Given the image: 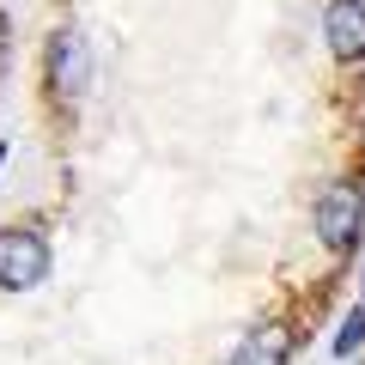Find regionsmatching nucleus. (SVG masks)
I'll return each mask as SVG.
<instances>
[{
    "mask_svg": "<svg viewBox=\"0 0 365 365\" xmlns=\"http://www.w3.org/2000/svg\"><path fill=\"white\" fill-rule=\"evenodd\" d=\"M292 347H299L292 323H256V329L232 347V359H225V365H287Z\"/></svg>",
    "mask_w": 365,
    "mask_h": 365,
    "instance_id": "5",
    "label": "nucleus"
},
{
    "mask_svg": "<svg viewBox=\"0 0 365 365\" xmlns=\"http://www.w3.org/2000/svg\"><path fill=\"white\" fill-rule=\"evenodd\" d=\"M323 37L341 61H365V0H329L323 6Z\"/></svg>",
    "mask_w": 365,
    "mask_h": 365,
    "instance_id": "4",
    "label": "nucleus"
},
{
    "mask_svg": "<svg viewBox=\"0 0 365 365\" xmlns=\"http://www.w3.org/2000/svg\"><path fill=\"white\" fill-rule=\"evenodd\" d=\"M49 280V237L37 225H0V292H37Z\"/></svg>",
    "mask_w": 365,
    "mask_h": 365,
    "instance_id": "3",
    "label": "nucleus"
},
{
    "mask_svg": "<svg viewBox=\"0 0 365 365\" xmlns=\"http://www.w3.org/2000/svg\"><path fill=\"white\" fill-rule=\"evenodd\" d=\"M0 158H6V146H0Z\"/></svg>",
    "mask_w": 365,
    "mask_h": 365,
    "instance_id": "7",
    "label": "nucleus"
},
{
    "mask_svg": "<svg viewBox=\"0 0 365 365\" xmlns=\"http://www.w3.org/2000/svg\"><path fill=\"white\" fill-rule=\"evenodd\" d=\"M359 347H365V311H347V323L335 335V359H353Z\"/></svg>",
    "mask_w": 365,
    "mask_h": 365,
    "instance_id": "6",
    "label": "nucleus"
},
{
    "mask_svg": "<svg viewBox=\"0 0 365 365\" xmlns=\"http://www.w3.org/2000/svg\"><path fill=\"white\" fill-rule=\"evenodd\" d=\"M43 86H49L55 110H67V116L79 110V98L91 86V49H86V37L73 25H61L49 37V49H43Z\"/></svg>",
    "mask_w": 365,
    "mask_h": 365,
    "instance_id": "2",
    "label": "nucleus"
},
{
    "mask_svg": "<svg viewBox=\"0 0 365 365\" xmlns=\"http://www.w3.org/2000/svg\"><path fill=\"white\" fill-rule=\"evenodd\" d=\"M359 311H365V304H359Z\"/></svg>",
    "mask_w": 365,
    "mask_h": 365,
    "instance_id": "8",
    "label": "nucleus"
},
{
    "mask_svg": "<svg viewBox=\"0 0 365 365\" xmlns=\"http://www.w3.org/2000/svg\"><path fill=\"white\" fill-rule=\"evenodd\" d=\"M311 225H317V244L323 250L347 256V250L359 244V232H365V182L359 177L323 182V195H317V207H311Z\"/></svg>",
    "mask_w": 365,
    "mask_h": 365,
    "instance_id": "1",
    "label": "nucleus"
}]
</instances>
